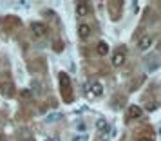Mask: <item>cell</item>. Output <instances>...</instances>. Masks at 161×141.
<instances>
[{"label":"cell","mask_w":161,"mask_h":141,"mask_svg":"<svg viewBox=\"0 0 161 141\" xmlns=\"http://www.w3.org/2000/svg\"><path fill=\"white\" fill-rule=\"evenodd\" d=\"M58 80H60L62 92H64V100L65 101H71L73 100V94H71V78H69V74L67 73H60Z\"/></svg>","instance_id":"1"},{"label":"cell","mask_w":161,"mask_h":141,"mask_svg":"<svg viewBox=\"0 0 161 141\" xmlns=\"http://www.w3.org/2000/svg\"><path fill=\"white\" fill-rule=\"evenodd\" d=\"M0 94L6 98H13L15 96V85L9 82V80H2L0 82Z\"/></svg>","instance_id":"2"},{"label":"cell","mask_w":161,"mask_h":141,"mask_svg":"<svg viewBox=\"0 0 161 141\" xmlns=\"http://www.w3.org/2000/svg\"><path fill=\"white\" fill-rule=\"evenodd\" d=\"M29 29H31V33H33V36H36V38H42V36L47 35V27H45L42 22H33L29 25Z\"/></svg>","instance_id":"3"},{"label":"cell","mask_w":161,"mask_h":141,"mask_svg":"<svg viewBox=\"0 0 161 141\" xmlns=\"http://www.w3.org/2000/svg\"><path fill=\"white\" fill-rule=\"evenodd\" d=\"M125 60H127V54H125L123 49H119V51H116L114 54H112V65L114 67H121L125 63Z\"/></svg>","instance_id":"4"},{"label":"cell","mask_w":161,"mask_h":141,"mask_svg":"<svg viewBox=\"0 0 161 141\" xmlns=\"http://www.w3.org/2000/svg\"><path fill=\"white\" fill-rule=\"evenodd\" d=\"M78 36H80L81 40H87V38L91 36V25H87V24H81L80 27H78Z\"/></svg>","instance_id":"5"},{"label":"cell","mask_w":161,"mask_h":141,"mask_svg":"<svg viewBox=\"0 0 161 141\" xmlns=\"http://www.w3.org/2000/svg\"><path fill=\"white\" fill-rule=\"evenodd\" d=\"M109 44L107 42H98V45H96V52L100 54V56H107L109 54Z\"/></svg>","instance_id":"6"},{"label":"cell","mask_w":161,"mask_h":141,"mask_svg":"<svg viewBox=\"0 0 161 141\" xmlns=\"http://www.w3.org/2000/svg\"><path fill=\"white\" fill-rule=\"evenodd\" d=\"M87 13H89L87 2H78V4H76V15L78 16H85Z\"/></svg>","instance_id":"7"},{"label":"cell","mask_w":161,"mask_h":141,"mask_svg":"<svg viewBox=\"0 0 161 141\" xmlns=\"http://www.w3.org/2000/svg\"><path fill=\"white\" fill-rule=\"evenodd\" d=\"M150 45H152V38H150V36H143V38L138 42V47L141 49V51H147Z\"/></svg>","instance_id":"8"},{"label":"cell","mask_w":161,"mask_h":141,"mask_svg":"<svg viewBox=\"0 0 161 141\" xmlns=\"http://www.w3.org/2000/svg\"><path fill=\"white\" fill-rule=\"evenodd\" d=\"M91 92H92L94 96H102L103 94V85L100 82H92L91 83Z\"/></svg>","instance_id":"9"},{"label":"cell","mask_w":161,"mask_h":141,"mask_svg":"<svg viewBox=\"0 0 161 141\" xmlns=\"http://www.w3.org/2000/svg\"><path fill=\"white\" fill-rule=\"evenodd\" d=\"M141 114H143V111L139 109L138 105H132L130 109H129V116L130 118H141Z\"/></svg>","instance_id":"10"},{"label":"cell","mask_w":161,"mask_h":141,"mask_svg":"<svg viewBox=\"0 0 161 141\" xmlns=\"http://www.w3.org/2000/svg\"><path fill=\"white\" fill-rule=\"evenodd\" d=\"M20 98H22V100H33V90L31 89H22L20 90Z\"/></svg>","instance_id":"11"},{"label":"cell","mask_w":161,"mask_h":141,"mask_svg":"<svg viewBox=\"0 0 161 141\" xmlns=\"http://www.w3.org/2000/svg\"><path fill=\"white\" fill-rule=\"evenodd\" d=\"M96 127H98V128H100L102 132L109 130V125H107V121H105V119H98V121H96Z\"/></svg>","instance_id":"12"},{"label":"cell","mask_w":161,"mask_h":141,"mask_svg":"<svg viewBox=\"0 0 161 141\" xmlns=\"http://www.w3.org/2000/svg\"><path fill=\"white\" fill-rule=\"evenodd\" d=\"M60 118H62L60 114H51V116L45 118V121H47V123H53V121H56V119H60Z\"/></svg>","instance_id":"13"},{"label":"cell","mask_w":161,"mask_h":141,"mask_svg":"<svg viewBox=\"0 0 161 141\" xmlns=\"http://www.w3.org/2000/svg\"><path fill=\"white\" fill-rule=\"evenodd\" d=\"M87 139H89L87 134H81V136H78V134H76V136H73V141H87Z\"/></svg>","instance_id":"14"},{"label":"cell","mask_w":161,"mask_h":141,"mask_svg":"<svg viewBox=\"0 0 161 141\" xmlns=\"http://www.w3.org/2000/svg\"><path fill=\"white\" fill-rule=\"evenodd\" d=\"M54 51H56V52L64 51V42H60V40H56V42H54Z\"/></svg>","instance_id":"15"},{"label":"cell","mask_w":161,"mask_h":141,"mask_svg":"<svg viewBox=\"0 0 161 141\" xmlns=\"http://www.w3.org/2000/svg\"><path fill=\"white\" fill-rule=\"evenodd\" d=\"M45 141H60L56 136H51V138H45Z\"/></svg>","instance_id":"16"},{"label":"cell","mask_w":161,"mask_h":141,"mask_svg":"<svg viewBox=\"0 0 161 141\" xmlns=\"http://www.w3.org/2000/svg\"><path fill=\"white\" fill-rule=\"evenodd\" d=\"M156 107H158V105H156V103H152V105H147V109H148V111H154Z\"/></svg>","instance_id":"17"},{"label":"cell","mask_w":161,"mask_h":141,"mask_svg":"<svg viewBox=\"0 0 161 141\" xmlns=\"http://www.w3.org/2000/svg\"><path fill=\"white\" fill-rule=\"evenodd\" d=\"M138 141H152V138H139Z\"/></svg>","instance_id":"18"}]
</instances>
